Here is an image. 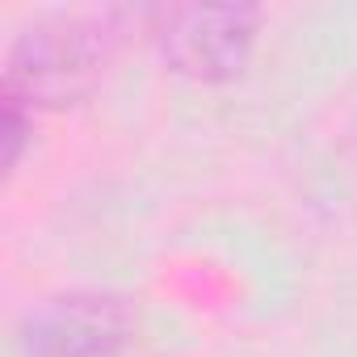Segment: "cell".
Segmentation results:
<instances>
[{"instance_id": "6da1fadb", "label": "cell", "mask_w": 357, "mask_h": 357, "mask_svg": "<svg viewBox=\"0 0 357 357\" xmlns=\"http://www.w3.org/2000/svg\"><path fill=\"white\" fill-rule=\"evenodd\" d=\"M122 13H55L26 26L5 55V101L22 109H63L84 101L118 47Z\"/></svg>"}, {"instance_id": "7a4b0ae2", "label": "cell", "mask_w": 357, "mask_h": 357, "mask_svg": "<svg viewBox=\"0 0 357 357\" xmlns=\"http://www.w3.org/2000/svg\"><path fill=\"white\" fill-rule=\"evenodd\" d=\"M261 17L257 5H160L147 9V38L172 76L227 84L248 68Z\"/></svg>"}, {"instance_id": "3957f363", "label": "cell", "mask_w": 357, "mask_h": 357, "mask_svg": "<svg viewBox=\"0 0 357 357\" xmlns=\"http://www.w3.org/2000/svg\"><path fill=\"white\" fill-rule=\"evenodd\" d=\"M139 315L126 294L68 290L43 298L22 324V357H118L135 340Z\"/></svg>"}, {"instance_id": "277c9868", "label": "cell", "mask_w": 357, "mask_h": 357, "mask_svg": "<svg viewBox=\"0 0 357 357\" xmlns=\"http://www.w3.org/2000/svg\"><path fill=\"white\" fill-rule=\"evenodd\" d=\"M30 126H34V114L22 109L17 101H5V118H0V130H5V168H17V160L30 143Z\"/></svg>"}]
</instances>
